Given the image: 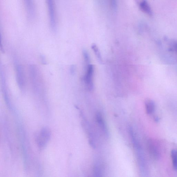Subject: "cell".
Returning <instances> with one entry per match:
<instances>
[{
  "label": "cell",
  "instance_id": "cell-1",
  "mask_svg": "<svg viewBox=\"0 0 177 177\" xmlns=\"http://www.w3.org/2000/svg\"><path fill=\"white\" fill-rule=\"evenodd\" d=\"M129 130L132 142L136 151L139 168L142 174H145L146 172V162L142 149L135 136L132 128L130 127Z\"/></svg>",
  "mask_w": 177,
  "mask_h": 177
},
{
  "label": "cell",
  "instance_id": "cell-2",
  "mask_svg": "<svg viewBox=\"0 0 177 177\" xmlns=\"http://www.w3.org/2000/svg\"><path fill=\"white\" fill-rule=\"evenodd\" d=\"M46 3L51 28L55 32L57 29V22L54 0H46Z\"/></svg>",
  "mask_w": 177,
  "mask_h": 177
},
{
  "label": "cell",
  "instance_id": "cell-3",
  "mask_svg": "<svg viewBox=\"0 0 177 177\" xmlns=\"http://www.w3.org/2000/svg\"><path fill=\"white\" fill-rule=\"evenodd\" d=\"M94 73V67L92 65L88 64L87 67V71L84 78V80L88 89L92 91L94 88L93 82V76Z\"/></svg>",
  "mask_w": 177,
  "mask_h": 177
},
{
  "label": "cell",
  "instance_id": "cell-4",
  "mask_svg": "<svg viewBox=\"0 0 177 177\" xmlns=\"http://www.w3.org/2000/svg\"><path fill=\"white\" fill-rule=\"evenodd\" d=\"M29 20H33L36 15V9L33 0H23Z\"/></svg>",
  "mask_w": 177,
  "mask_h": 177
},
{
  "label": "cell",
  "instance_id": "cell-5",
  "mask_svg": "<svg viewBox=\"0 0 177 177\" xmlns=\"http://www.w3.org/2000/svg\"><path fill=\"white\" fill-rule=\"evenodd\" d=\"M141 10L150 16H152V11L146 0H135Z\"/></svg>",
  "mask_w": 177,
  "mask_h": 177
},
{
  "label": "cell",
  "instance_id": "cell-6",
  "mask_svg": "<svg viewBox=\"0 0 177 177\" xmlns=\"http://www.w3.org/2000/svg\"><path fill=\"white\" fill-rule=\"evenodd\" d=\"M50 132L47 129H44L42 130L39 136L38 137V142L39 145L43 147L49 139Z\"/></svg>",
  "mask_w": 177,
  "mask_h": 177
},
{
  "label": "cell",
  "instance_id": "cell-7",
  "mask_svg": "<svg viewBox=\"0 0 177 177\" xmlns=\"http://www.w3.org/2000/svg\"><path fill=\"white\" fill-rule=\"evenodd\" d=\"M16 71L17 72V81L18 85L20 88L21 90H22L24 88V79L23 78V76L22 67L20 65L16 64Z\"/></svg>",
  "mask_w": 177,
  "mask_h": 177
},
{
  "label": "cell",
  "instance_id": "cell-8",
  "mask_svg": "<svg viewBox=\"0 0 177 177\" xmlns=\"http://www.w3.org/2000/svg\"><path fill=\"white\" fill-rule=\"evenodd\" d=\"M96 119L102 131L104 132L106 136H108L109 133L105 123L104 122L101 114L98 112L96 114Z\"/></svg>",
  "mask_w": 177,
  "mask_h": 177
},
{
  "label": "cell",
  "instance_id": "cell-9",
  "mask_svg": "<svg viewBox=\"0 0 177 177\" xmlns=\"http://www.w3.org/2000/svg\"><path fill=\"white\" fill-rule=\"evenodd\" d=\"M145 107L147 113L148 115L152 114L155 110V104L151 100H147L145 102Z\"/></svg>",
  "mask_w": 177,
  "mask_h": 177
},
{
  "label": "cell",
  "instance_id": "cell-10",
  "mask_svg": "<svg viewBox=\"0 0 177 177\" xmlns=\"http://www.w3.org/2000/svg\"><path fill=\"white\" fill-rule=\"evenodd\" d=\"M171 157L174 169L177 170V150H172L171 152Z\"/></svg>",
  "mask_w": 177,
  "mask_h": 177
},
{
  "label": "cell",
  "instance_id": "cell-11",
  "mask_svg": "<svg viewBox=\"0 0 177 177\" xmlns=\"http://www.w3.org/2000/svg\"><path fill=\"white\" fill-rule=\"evenodd\" d=\"M92 48L93 50L94 51L95 54L97 58V59L99 60V61L100 62L102 63V59L101 53H100L99 49L96 44H93L92 46Z\"/></svg>",
  "mask_w": 177,
  "mask_h": 177
},
{
  "label": "cell",
  "instance_id": "cell-12",
  "mask_svg": "<svg viewBox=\"0 0 177 177\" xmlns=\"http://www.w3.org/2000/svg\"><path fill=\"white\" fill-rule=\"evenodd\" d=\"M83 54L85 62L88 65L89 64L90 62V58L87 51L85 50H84L83 51Z\"/></svg>",
  "mask_w": 177,
  "mask_h": 177
},
{
  "label": "cell",
  "instance_id": "cell-13",
  "mask_svg": "<svg viewBox=\"0 0 177 177\" xmlns=\"http://www.w3.org/2000/svg\"><path fill=\"white\" fill-rule=\"evenodd\" d=\"M111 8L115 10L117 8V0H109Z\"/></svg>",
  "mask_w": 177,
  "mask_h": 177
},
{
  "label": "cell",
  "instance_id": "cell-14",
  "mask_svg": "<svg viewBox=\"0 0 177 177\" xmlns=\"http://www.w3.org/2000/svg\"><path fill=\"white\" fill-rule=\"evenodd\" d=\"M74 71H75V67L74 66H72L71 69V73H73Z\"/></svg>",
  "mask_w": 177,
  "mask_h": 177
},
{
  "label": "cell",
  "instance_id": "cell-15",
  "mask_svg": "<svg viewBox=\"0 0 177 177\" xmlns=\"http://www.w3.org/2000/svg\"><path fill=\"white\" fill-rule=\"evenodd\" d=\"M176 50H177V44H176Z\"/></svg>",
  "mask_w": 177,
  "mask_h": 177
}]
</instances>
